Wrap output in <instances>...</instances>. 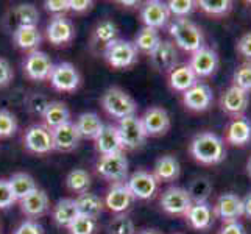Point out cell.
I'll list each match as a JSON object with an SVG mask.
<instances>
[{
    "instance_id": "cell-1",
    "label": "cell",
    "mask_w": 251,
    "mask_h": 234,
    "mask_svg": "<svg viewBox=\"0 0 251 234\" xmlns=\"http://www.w3.org/2000/svg\"><path fill=\"white\" fill-rule=\"evenodd\" d=\"M190 153L201 164H217L225 158V144L215 133L204 131L194 137L190 144Z\"/></svg>"
},
{
    "instance_id": "cell-2",
    "label": "cell",
    "mask_w": 251,
    "mask_h": 234,
    "mask_svg": "<svg viewBox=\"0 0 251 234\" xmlns=\"http://www.w3.org/2000/svg\"><path fill=\"white\" fill-rule=\"evenodd\" d=\"M170 34L176 44L187 52H197L203 47V33L186 17L175 19L170 25Z\"/></svg>"
},
{
    "instance_id": "cell-3",
    "label": "cell",
    "mask_w": 251,
    "mask_h": 234,
    "mask_svg": "<svg viewBox=\"0 0 251 234\" xmlns=\"http://www.w3.org/2000/svg\"><path fill=\"white\" fill-rule=\"evenodd\" d=\"M101 105L106 109L109 116L116 117L119 120L136 116V111H137L136 102L129 97V94H126L120 88H109L103 94Z\"/></svg>"
},
{
    "instance_id": "cell-4",
    "label": "cell",
    "mask_w": 251,
    "mask_h": 234,
    "mask_svg": "<svg viewBox=\"0 0 251 234\" xmlns=\"http://www.w3.org/2000/svg\"><path fill=\"white\" fill-rule=\"evenodd\" d=\"M105 58L109 66L116 69H126L137 61V49L133 42L116 39L105 47Z\"/></svg>"
},
{
    "instance_id": "cell-5",
    "label": "cell",
    "mask_w": 251,
    "mask_h": 234,
    "mask_svg": "<svg viewBox=\"0 0 251 234\" xmlns=\"http://www.w3.org/2000/svg\"><path fill=\"white\" fill-rule=\"evenodd\" d=\"M117 131L120 136V142H122L124 150H134L139 149V147L145 142L147 139V133L144 130L142 120L137 116H131L122 119L119 122Z\"/></svg>"
},
{
    "instance_id": "cell-6",
    "label": "cell",
    "mask_w": 251,
    "mask_h": 234,
    "mask_svg": "<svg viewBox=\"0 0 251 234\" xmlns=\"http://www.w3.org/2000/svg\"><path fill=\"white\" fill-rule=\"evenodd\" d=\"M97 172L103 178L111 180V181H119L125 180L128 175V161L124 152L112 153V155H101L97 162Z\"/></svg>"
},
{
    "instance_id": "cell-7",
    "label": "cell",
    "mask_w": 251,
    "mask_h": 234,
    "mask_svg": "<svg viewBox=\"0 0 251 234\" xmlns=\"http://www.w3.org/2000/svg\"><path fill=\"white\" fill-rule=\"evenodd\" d=\"M50 83L56 91L72 92L80 86V74L71 63H59L53 66L50 74Z\"/></svg>"
},
{
    "instance_id": "cell-8",
    "label": "cell",
    "mask_w": 251,
    "mask_h": 234,
    "mask_svg": "<svg viewBox=\"0 0 251 234\" xmlns=\"http://www.w3.org/2000/svg\"><path fill=\"white\" fill-rule=\"evenodd\" d=\"M25 147L38 155H46L55 149L51 131L44 125H33L25 133Z\"/></svg>"
},
{
    "instance_id": "cell-9",
    "label": "cell",
    "mask_w": 251,
    "mask_h": 234,
    "mask_svg": "<svg viewBox=\"0 0 251 234\" xmlns=\"http://www.w3.org/2000/svg\"><path fill=\"white\" fill-rule=\"evenodd\" d=\"M128 189L131 190L134 198H141V200H149L158 190V180L153 177V173H149L145 170H137L129 177Z\"/></svg>"
},
{
    "instance_id": "cell-10",
    "label": "cell",
    "mask_w": 251,
    "mask_h": 234,
    "mask_svg": "<svg viewBox=\"0 0 251 234\" xmlns=\"http://www.w3.org/2000/svg\"><path fill=\"white\" fill-rule=\"evenodd\" d=\"M162 209L169 214H186L189 208L192 206V200L187 194V189L183 187H169L164 190L161 197Z\"/></svg>"
},
{
    "instance_id": "cell-11",
    "label": "cell",
    "mask_w": 251,
    "mask_h": 234,
    "mask_svg": "<svg viewBox=\"0 0 251 234\" xmlns=\"http://www.w3.org/2000/svg\"><path fill=\"white\" fill-rule=\"evenodd\" d=\"M142 125L147 136H161L166 134L170 128L169 112L161 106H153L145 111L144 117H141Z\"/></svg>"
},
{
    "instance_id": "cell-12",
    "label": "cell",
    "mask_w": 251,
    "mask_h": 234,
    "mask_svg": "<svg viewBox=\"0 0 251 234\" xmlns=\"http://www.w3.org/2000/svg\"><path fill=\"white\" fill-rule=\"evenodd\" d=\"M53 71V64L47 53L39 50H34L25 59V72L31 80L42 81L50 78V74Z\"/></svg>"
},
{
    "instance_id": "cell-13",
    "label": "cell",
    "mask_w": 251,
    "mask_h": 234,
    "mask_svg": "<svg viewBox=\"0 0 251 234\" xmlns=\"http://www.w3.org/2000/svg\"><path fill=\"white\" fill-rule=\"evenodd\" d=\"M150 58H151V64L156 71L172 72L178 61L175 44L170 41H161L158 47L150 53Z\"/></svg>"
},
{
    "instance_id": "cell-14",
    "label": "cell",
    "mask_w": 251,
    "mask_h": 234,
    "mask_svg": "<svg viewBox=\"0 0 251 234\" xmlns=\"http://www.w3.org/2000/svg\"><path fill=\"white\" fill-rule=\"evenodd\" d=\"M189 66L197 77H209L217 71L219 55L212 49L201 47L200 50L194 52Z\"/></svg>"
},
{
    "instance_id": "cell-15",
    "label": "cell",
    "mask_w": 251,
    "mask_h": 234,
    "mask_svg": "<svg viewBox=\"0 0 251 234\" xmlns=\"http://www.w3.org/2000/svg\"><path fill=\"white\" fill-rule=\"evenodd\" d=\"M214 212L225 222H234L244 215V203L236 194H223L215 203Z\"/></svg>"
},
{
    "instance_id": "cell-16",
    "label": "cell",
    "mask_w": 251,
    "mask_h": 234,
    "mask_svg": "<svg viewBox=\"0 0 251 234\" xmlns=\"http://www.w3.org/2000/svg\"><path fill=\"white\" fill-rule=\"evenodd\" d=\"M74 34V24L64 16H55L47 25V39L55 46H63L71 42Z\"/></svg>"
},
{
    "instance_id": "cell-17",
    "label": "cell",
    "mask_w": 251,
    "mask_h": 234,
    "mask_svg": "<svg viewBox=\"0 0 251 234\" xmlns=\"http://www.w3.org/2000/svg\"><path fill=\"white\" fill-rule=\"evenodd\" d=\"M184 105L192 111H204L212 103V89L207 84L197 83L190 89L183 92Z\"/></svg>"
},
{
    "instance_id": "cell-18",
    "label": "cell",
    "mask_w": 251,
    "mask_h": 234,
    "mask_svg": "<svg viewBox=\"0 0 251 234\" xmlns=\"http://www.w3.org/2000/svg\"><path fill=\"white\" fill-rule=\"evenodd\" d=\"M51 136H53V147L55 150L59 152H71L76 145L80 144L81 136L76 130L75 124L67 122L61 127L51 130Z\"/></svg>"
},
{
    "instance_id": "cell-19",
    "label": "cell",
    "mask_w": 251,
    "mask_h": 234,
    "mask_svg": "<svg viewBox=\"0 0 251 234\" xmlns=\"http://www.w3.org/2000/svg\"><path fill=\"white\" fill-rule=\"evenodd\" d=\"M141 17H142V22L145 24V27L156 30L167 24L170 17V11L167 8V3H162L159 0H151V2H147L145 6L142 8Z\"/></svg>"
},
{
    "instance_id": "cell-20",
    "label": "cell",
    "mask_w": 251,
    "mask_h": 234,
    "mask_svg": "<svg viewBox=\"0 0 251 234\" xmlns=\"http://www.w3.org/2000/svg\"><path fill=\"white\" fill-rule=\"evenodd\" d=\"M134 197L131 190L128 189L126 183H114L106 194L105 205L112 212H124L131 206Z\"/></svg>"
},
{
    "instance_id": "cell-21",
    "label": "cell",
    "mask_w": 251,
    "mask_h": 234,
    "mask_svg": "<svg viewBox=\"0 0 251 234\" xmlns=\"http://www.w3.org/2000/svg\"><path fill=\"white\" fill-rule=\"evenodd\" d=\"M95 145H97V150L101 155H112V153L124 152L117 127L114 125H103L100 134L95 139Z\"/></svg>"
},
{
    "instance_id": "cell-22",
    "label": "cell",
    "mask_w": 251,
    "mask_h": 234,
    "mask_svg": "<svg viewBox=\"0 0 251 234\" xmlns=\"http://www.w3.org/2000/svg\"><path fill=\"white\" fill-rule=\"evenodd\" d=\"M248 100H250V94L242 91L237 86H231V88L223 94L222 97V108L229 112V114H242L245 112L248 106Z\"/></svg>"
},
{
    "instance_id": "cell-23",
    "label": "cell",
    "mask_w": 251,
    "mask_h": 234,
    "mask_svg": "<svg viewBox=\"0 0 251 234\" xmlns=\"http://www.w3.org/2000/svg\"><path fill=\"white\" fill-rule=\"evenodd\" d=\"M22 212L28 217H39L49 211V197L42 189H36L34 192L21 200Z\"/></svg>"
},
{
    "instance_id": "cell-24",
    "label": "cell",
    "mask_w": 251,
    "mask_h": 234,
    "mask_svg": "<svg viewBox=\"0 0 251 234\" xmlns=\"http://www.w3.org/2000/svg\"><path fill=\"white\" fill-rule=\"evenodd\" d=\"M181 166L179 161L172 155H164L154 164L153 177L158 181H175L179 177Z\"/></svg>"
},
{
    "instance_id": "cell-25",
    "label": "cell",
    "mask_w": 251,
    "mask_h": 234,
    "mask_svg": "<svg viewBox=\"0 0 251 234\" xmlns=\"http://www.w3.org/2000/svg\"><path fill=\"white\" fill-rule=\"evenodd\" d=\"M187 222L195 230H206L212 223V209L207 203H192L186 212Z\"/></svg>"
},
{
    "instance_id": "cell-26",
    "label": "cell",
    "mask_w": 251,
    "mask_h": 234,
    "mask_svg": "<svg viewBox=\"0 0 251 234\" xmlns=\"http://www.w3.org/2000/svg\"><path fill=\"white\" fill-rule=\"evenodd\" d=\"M39 21V13L33 5L24 3V5H17L13 8L11 11V24L13 28H22V27H36Z\"/></svg>"
},
{
    "instance_id": "cell-27",
    "label": "cell",
    "mask_w": 251,
    "mask_h": 234,
    "mask_svg": "<svg viewBox=\"0 0 251 234\" xmlns=\"http://www.w3.org/2000/svg\"><path fill=\"white\" fill-rule=\"evenodd\" d=\"M80 215L76 203L72 198H63L53 208V220L59 227H67Z\"/></svg>"
},
{
    "instance_id": "cell-28",
    "label": "cell",
    "mask_w": 251,
    "mask_h": 234,
    "mask_svg": "<svg viewBox=\"0 0 251 234\" xmlns=\"http://www.w3.org/2000/svg\"><path fill=\"white\" fill-rule=\"evenodd\" d=\"M76 208H78V212L80 215H84V217H91V219H95L101 214L103 211V202L99 195H95L92 192H84V194H80L76 197Z\"/></svg>"
},
{
    "instance_id": "cell-29",
    "label": "cell",
    "mask_w": 251,
    "mask_h": 234,
    "mask_svg": "<svg viewBox=\"0 0 251 234\" xmlns=\"http://www.w3.org/2000/svg\"><path fill=\"white\" fill-rule=\"evenodd\" d=\"M71 112L63 102H50L44 112V122L49 130H55L69 122Z\"/></svg>"
},
{
    "instance_id": "cell-30",
    "label": "cell",
    "mask_w": 251,
    "mask_h": 234,
    "mask_svg": "<svg viewBox=\"0 0 251 234\" xmlns=\"http://www.w3.org/2000/svg\"><path fill=\"white\" fill-rule=\"evenodd\" d=\"M169 80H170V86L175 91L186 92L187 89H190L192 86L197 84V75L187 64V66H179L173 69L170 72Z\"/></svg>"
},
{
    "instance_id": "cell-31",
    "label": "cell",
    "mask_w": 251,
    "mask_h": 234,
    "mask_svg": "<svg viewBox=\"0 0 251 234\" xmlns=\"http://www.w3.org/2000/svg\"><path fill=\"white\" fill-rule=\"evenodd\" d=\"M228 142L232 145H245L251 141V122L248 119H234L228 127Z\"/></svg>"
},
{
    "instance_id": "cell-32",
    "label": "cell",
    "mask_w": 251,
    "mask_h": 234,
    "mask_svg": "<svg viewBox=\"0 0 251 234\" xmlns=\"http://www.w3.org/2000/svg\"><path fill=\"white\" fill-rule=\"evenodd\" d=\"M8 183H10V187L13 190V195L16 200H22V198H25L38 189L34 178L28 175V173H22V172L14 173V175L8 180Z\"/></svg>"
},
{
    "instance_id": "cell-33",
    "label": "cell",
    "mask_w": 251,
    "mask_h": 234,
    "mask_svg": "<svg viewBox=\"0 0 251 234\" xmlns=\"http://www.w3.org/2000/svg\"><path fill=\"white\" fill-rule=\"evenodd\" d=\"M76 130L81 137H88V139H97V136L100 134L103 124L100 117L95 112H83L78 117L75 124Z\"/></svg>"
},
{
    "instance_id": "cell-34",
    "label": "cell",
    "mask_w": 251,
    "mask_h": 234,
    "mask_svg": "<svg viewBox=\"0 0 251 234\" xmlns=\"http://www.w3.org/2000/svg\"><path fill=\"white\" fill-rule=\"evenodd\" d=\"M13 39L19 49L34 52L41 44V33L38 27H22L13 31Z\"/></svg>"
},
{
    "instance_id": "cell-35",
    "label": "cell",
    "mask_w": 251,
    "mask_h": 234,
    "mask_svg": "<svg viewBox=\"0 0 251 234\" xmlns=\"http://www.w3.org/2000/svg\"><path fill=\"white\" fill-rule=\"evenodd\" d=\"M161 42L159 38V33L158 30L150 28V27H144L136 36V42H134V47L137 50L144 52V53H151V52L158 47V44Z\"/></svg>"
},
{
    "instance_id": "cell-36",
    "label": "cell",
    "mask_w": 251,
    "mask_h": 234,
    "mask_svg": "<svg viewBox=\"0 0 251 234\" xmlns=\"http://www.w3.org/2000/svg\"><path fill=\"white\" fill-rule=\"evenodd\" d=\"M212 192V186L206 178H197L190 183L187 194L192 203H206Z\"/></svg>"
},
{
    "instance_id": "cell-37",
    "label": "cell",
    "mask_w": 251,
    "mask_h": 234,
    "mask_svg": "<svg viewBox=\"0 0 251 234\" xmlns=\"http://www.w3.org/2000/svg\"><path fill=\"white\" fill-rule=\"evenodd\" d=\"M67 187L76 194H84L88 192V189L91 186V177L89 173L83 169H75L67 175Z\"/></svg>"
},
{
    "instance_id": "cell-38",
    "label": "cell",
    "mask_w": 251,
    "mask_h": 234,
    "mask_svg": "<svg viewBox=\"0 0 251 234\" xmlns=\"http://www.w3.org/2000/svg\"><path fill=\"white\" fill-rule=\"evenodd\" d=\"M94 36H95V41L108 46L112 41H116V38H117V25L109 19L101 21L97 24V27H95Z\"/></svg>"
},
{
    "instance_id": "cell-39",
    "label": "cell",
    "mask_w": 251,
    "mask_h": 234,
    "mask_svg": "<svg viewBox=\"0 0 251 234\" xmlns=\"http://www.w3.org/2000/svg\"><path fill=\"white\" fill-rule=\"evenodd\" d=\"M108 234H136L134 223L128 215L120 214L109 222Z\"/></svg>"
},
{
    "instance_id": "cell-40",
    "label": "cell",
    "mask_w": 251,
    "mask_h": 234,
    "mask_svg": "<svg viewBox=\"0 0 251 234\" xmlns=\"http://www.w3.org/2000/svg\"><path fill=\"white\" fill-rule=\"evenodd\" d=\"M69 231H71V234H95V231H97V220L84 217V215H78L69 225Z\"/></svg>"
},
{
    "instance_id": "cell-41",
    "label": "cell",
    "mask_w": 251,
    "mask_h": 234,
    "mask_svg": "<svg viewBox=\"0 0 251 234\" xmlns=\"http://www.w3.org/2000/svg\"><path fill=\"white\" fill-rule=\"evenodd\" d=\"M200 8L207 14L220 16L231 10V2L229 0H200Z\"/></svg>"
},
{
    "instance_id": "cell-42",
    "label": "cell",
    "mask_w": 251,
    "mask_h": 234,
    "mask_svg": "<svg viewBox=\"0 0 251 234\" xmlns=\"http://www.w3.org/2000/svg\"><path fill=\"white\" fill-rule=\"evenodd\" d=\"M17 120L10 111L0 109V137H10L16 133Z\"/></svg>"
},
{
    "instance_id": "cell-43",
    "label": "cell",
    "mask_w": 251,
    "mask_h": 234,
    "mask_svg": "<svg viewBox=\"0 0 251 234\" xmlns=\"http://www.w3.org/2000/svg\"><path fill=\"white\" fill-rule=\"evenodd\" d=\"M234 86L245 92H251V63L240 66L234 74Z\"/></svg>"
},
{
    "instance_id": "cell-44",
    "label": "cell",
    "mask_w": 251,
    "mask_h": 234,
    "mask_svg": "<svg viewBox=\"0 0 251 234\" xmlns=\"http://www.w3.org/2000/svg\"><path fill=\"white\" fill-rule=\"evenodd\" d=\"M194 5L195 3L192 0H170L167 3V8L172 14L178 16V19H181V17H186L187 14L192 13Z\"/></svg>"
},
{
    "instance_id": "cell-45",
    "label": "cell",
    "mask_w": 251,
    "mask_h": 234,
    "mask_svg": "<svg viewBox=\"0 0 251 234\" xmlns=\"http://www.w3.org/2000/svg\"><path fill=\"white\" fill-rule=\"evenodd\" d=\"M49 100L47 97H44V95L41 94H33L31 97L28 99V109L33 112L34 116H41L44 117V112L49 106Z\"/></svg>"
},
{
    "instance_id": "cell-46",
    "label": "cell",
    "mask_w": 251,
    "mask_h": 234,
    "mask_svg": "<svg viewBox=\"0 0 251 234\" xmlns=\"http://www.w3.org/2000/svg\"><path fill=\"white\" fill-rule=\"evenodd\" d=\"M16 202L8 180H0V209L10 208Z\"/></svg>"
},
{
    "instance_id": "cell-47",
    "label": "cell",
    "mask_w": 251,
    "mask_h": 234,
    "mask_svg": "<svg viewBox=\"0 0 251 234\" xmlns=\"http://www.w3.org/2000/svg\"><path fill=\"white\" fill-rule=\"evenodd\" d=\"M44 5L46 10L53 13L55 16H63L69 11V0H47Z\"/></svg>"
},
{
    "instance_id": "cell-48",
    "label": "cell",
    "mask_w": 251,
    "mask_h": 234,
    "mask_svg": "<svg viewBox=\"0 0 251 234\" xmlns=\"http://www.w3.org/2000/svg\"><path fill=\"white\" fill-rule=\"evenodd\" d=\"M13 69L10 66V63L6 61V59L0 58V88L2 86H6L10 84V81L13 80Z\"/></svg>"
},
{
    "instance_id": "cell-49",
    "label": "cell",
    "mask_w": 251,
    "mask_h": 234,
    "mask_svg": "<svg viewBox=\"0 0 251 234\" xmlns=\"http://www.w3.org/2000/svg\"><path fill=\"white\" fill-rule=\"evenodd\" d=\"M14 234H42V227L34 220H25Z\"/></svg>"
},
{
    "instance_id": "cell-50",
    "label": "cell",
    "mask_w": 251,
    "mask_h": 234,
    "mask_svg": "<svg viewBox=\"0 0 251 234\" xmlns=\"http://www.w3.org/2000/svg\"><path fill=\"white\" fill-rule=\"evenodd\" d=\"M237 49H239V52L245 58L251 59V31L250 33H245L244 36L240 38L239 44H237Z\"/></svg>"
},
{
    "instance_id": "cell-51",
    "label": "cell",
    "mask_w": 251,
    "mask_h": 234,
    "mask_svg": "<svg viewBox=\"0 0 251 234\" xmlns=\"http://www.w3.org/2000/svg\"><path fill=\"white\" fill-rule=\"evenodd\" d=\"M219 234H247V233H245L244 225L239 223L237 220H234V222H226V223H225Z\"/></svg>"
},
{
    "instance_id": "cell-52",
    "label": "cell",
    "mask_w": 251,
    "mask_h": 234,
    "mask_svg": "<svg viewBox=\"0 0 251 234\" xmlns=\"http://www.w3.org/2000/svg\"><path fill=\"white\" fill-rule=\"evenodd\" d=\"M91 6H92V2H89V0H69V10L76 11V13L89 10Z\"/></svg>"
},
{
    "instance_id": "cell-53",
    "label": "cell",
    "mask_w": 251,
    "mask_h": 234,
    "mask_svg": "<svg viewBox=\"0 0 251 234\" xmlns=\"http://www.w3.org/2000/svg\"><path fill=\"white\" fill-rule=\"evenodd\" d=\"M242 203H244V215L251 219V192L242 200Z\"/></svg>"
},
{
    "instance_id": "cell-54",
    "label": "cell",
    "mask_w": 251,
    "mask_h": 234,
    "mask_svg": "<svg viewBox=\"0 0 251 234\" xmlns=\"http://www.w3.org/2000/svg\"><path fill=\"white\" fill-rule=\"evenodd\" d=\"M141 234H158L156 231H150V230H147V231H142Z\"/></svg>"
},
{
    "instance_id": "cell-55",
    "label": "cell",
    "mask_w": 251,
    "mask_h": 234,
    "mask_svg": "<svg viewBox=\"0 0 251 234\" xmlns=\"http://www.w3.org/2000/svg\"><path fill=\"white\" fill-rule=\"evenodd\" d=\"M122 5H136V2H120Z\"/></svg>"
},
{
    "instance_id": "cell-56",
    "label": "cell",
    "mask_w": 251,
    "mask_h": 234,
    "mask_svg": "<svg viewBox=\"0 0 251 234\" xmlns=\"http://www.w3.org/2000/svg\"><path fill=\"white\" fill-rule=\"evenodd\" d=\"M248 172H250V175H251V158H250V161H248Z\"/></svg>"
}]
</instances>
